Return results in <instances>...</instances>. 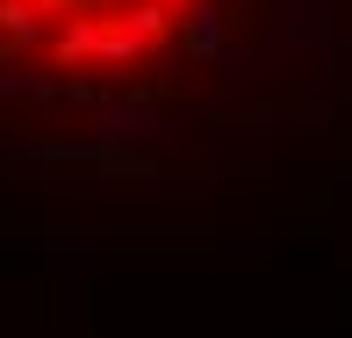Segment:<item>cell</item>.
I'll list each match as a JSON object with an SVG mask.
<instances>
[{"mask_svg": "<svg viewBox=\"0 0 352 338\" xmlns=\"http://www.w3.org/2000/svg\"><path fill=\"white\" fill-rule=\"evenodd\" d=\"M0 101H29V108H72V79L29 72V65H0Z\"/></svg>", "mask_w": 352, "mask_h": 338, "instance_id": "3957f363", "label": "cell"}, {"mask_svg": "<svg viewBox=\"0 0 352 338\" xmlns=\"http://www.w3.org/2000/svg\"><path fill=\"white\" fill-rule=\"evenodd\" d=\"M22 245H36V252H79V260H94V252H101V231H94V223H43V231H22Z\"/></svg>", "mask_w": 352, "mask_h": 338, "instance_id": "5b68a950", "label": "cell"}, {"mask_svg": "<svg viewBox=\"0 0 352 338\" xmlns=\"http://www.w3.org/2000/svg\"><path fill=\"white\" fill-rule=\"evenodd\" d=\"M0 36H8V51L36 43V36H43V22H36V0H0Z\"/></svg>", "mask_w": 352, "mask_h": 338, "instance_id": "52a82bcc", "label": "cell"}, {"mask_svg": "<svg viewBox=\"0 0 352 338\" xmlns=\"http://www.w3.org/2000/svg\"><path fill=\"white\" fill-rule=\"evenodd\" d=\"M331 0H295V8H287V43H295V51H316V43H331Z\"/></svg>", "mask_w": 352, "mask_h": 338, "instance_id": "8992f818", "label": "cell"}, {"mask_svg": "<svg viewBox=\"0 0 352 338\" xmlns=\"http://www.w3.org/2000/svg\"><path fill=\"white\" fill-rule=\"evenodd\" d=\"M166 8H173V14H187V8H195V0H166Z\"/></svg>", "mask_w": 352, "mask_h": 338, "instance_id": "ba28073f", "label": "cell"}, {"mask_svg": "<svg viewBox=\"0 0 352 338\" xmlns=\"http://www.w3.org/2000/svg\"><path fill=\"white\" fill-rule=\"evenodd\" d=\"M94 137H101L108 151H137L144 137H158V108L130 101V94H108V101L94 108Z\"/></svg>", "mask_w": 352, "mask_h": 338, "instance_id": "6da1fadb", "label": "cell"}, {"mask_svg": "<svg viewBox=\"0 0 352 338\" xmlns=\"http://www.w3.org/2000/svg\"><path fill=\"white\" fill-rule=\"evenodd\" d=\"M345 180H352V166H345Z\"/></svg>", "mask_w": 352, "mask_h": 338, "instance_id": "9c48e42d", "label": "cell"}, {"mask_svg": "<svg viewBox=\"0 0 352 338\" xmlns=\"http://www.w3.org/2000/svg\"><path fill=\"white\" fill-rule=\"evenodd\" d=\"M180 43H187V58H201V65H216V58L230 51V14H223L216 0H195V8L180 14Z\"/></svg>", "mask_w": 352, "mask_h": 338, "instance_id": "7a4b0ae2", "label": "cell"}, {"mask_svg": "<svg viewBox=\"0 0 352 338\" xmlns=\"http://www.w3.org/2000/svg\"><path fill=\"white\" fill-rule=\"evenodd\" d=\"M151 51H158V43H151V36H137V29L116 14V22L101 29V51H94V65H101V72H116V65H144Z\"/></svg>", "mask_w": 352, "mask_h": 338, "instance_id": "277c9868", "label": "cell"}]
</instances>
